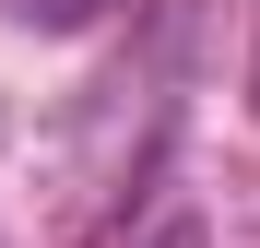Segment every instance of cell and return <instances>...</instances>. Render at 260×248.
<instances>
[{
  "label": "cell",
  "mask_w": 260,
  "mask_h": 248,
  "mask_svg": "<svg viewBox=\"0 0 260 248\" xmlns=\"http://www.w3.org/2000/svg\"><path fill=\"white\" fill-rule=\"evenodd\" d=\"M0 12H24V24H95L107 0H0Z\"/></svg>",
  "instance_id": "1"
}]
</instances>
